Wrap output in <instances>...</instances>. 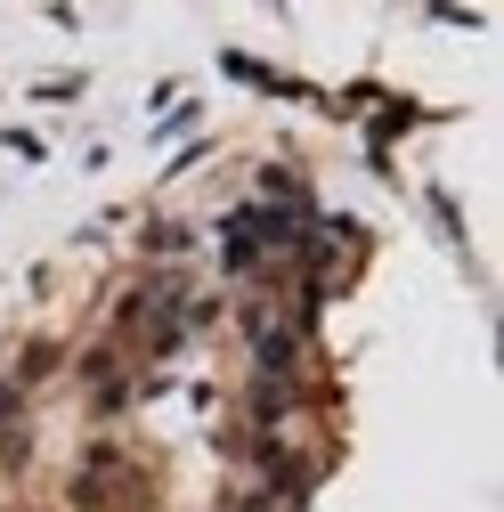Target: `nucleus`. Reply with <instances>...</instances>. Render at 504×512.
I'll return each mask as SVG.
<instances>
[{"label": "nucleus", "instance_id": "1", "mask_svg": "<svg viewBox=\"0 0 504 512\" xmlns=\"http://www.w3.org/2000/svg\"><path fill=\"white\" fill-rule=\"evenodd\" d=\"M9 407H17V391H0V415H9Z\"/></svg>", "mask_w": 504, "mask_h": 512}]
</instances>
